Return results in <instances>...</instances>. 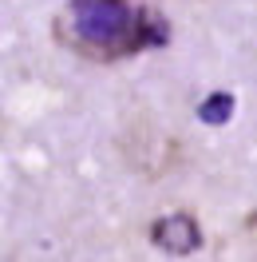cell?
Masks as SVG:
<instances>
[{
    "label": "cell",
    "mask_w": 257,
    "mask_h": 262,
    "mask_svg": "<svg viewBox=\"0 0 257 262\" xmlns=\"http://www.w3.org/2000/svg\"><path fill=\"white\" fill-rule=\"evenodd\" d=\"M56 44L95 64L127 60L143 48L166 44V24L135 0H67L52 20Z\"/></svg>",
    "instance_id": "1"
},
{
    "label": "cell",
    "mask_w": 257,
    "mask_h": 262,
    "mask_svg": "<svg viewBox=\"0 0 257 262\" xmlns=\"http://www.w3.org/2000/svg\"><path fill=\"white\" fill-rule=\"evenodd\" d=\"M150 243L162 246L166 254H194L202 246V227L194 223V214L174 211L150 223Z\"/></svg>",
    "instance_id": "2"
},
{
    "label": "cell",
    "mask_w": 257,
    "mask_h": 262,
    "mask_svg": "<svg viewBox=\"0 0 257 262\" xmlns=\"http://www.w3.org/2000/svg\"><path fill=\"white\" fill-rule=\"evenodd\" d=\"M229 107H234V96H225V92H218V96H210L206 103H202V119L206 123H225L229 119Z\"/></svg>",
    "instance_id": "3"
}]
</instances>
